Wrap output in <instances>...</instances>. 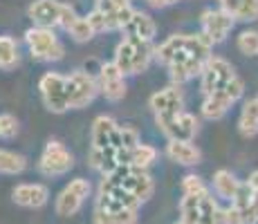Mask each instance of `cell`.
Instances as JSON below:
<instances>
[{"label": "cell", "instance_id": "1", "mask_svg": "<svg viewBox=\"0 0 258 224\" xmlns=\"http://www.w3.org/2000/svg\"><path fill=\"white\" fill-rule=\"evenodd\" d=\"M211 41L205 34H196V36H188V34H175V36L166 38L160 47H155V56L162 63H173L177 56L182 54H193V56L202 58V61H209L211 58Z\"/></svg>", "mask_w": 258, "mask_h": 224}, {"label": "cell", "instance_id": "2", "mask_svg": "<svg viewBox=\"0 0 258 224\" xmlns=\"http://www.w3.org/2000/svg\"><path fill=\"white\" fill-rule=\"evenodd\" d=\"M25 43H27L34 61H61L63 54H66V47L58 43L52 27H41V25H36V27L27 29Z\"/></svg>", "mask_w": 258, "mask_h": 224}, {"label": "cell", "instance_id": "3", "mask_svg": "<svg viewBox=\"0 0 258 224\" xmlns=\"http://www.w3.org/2000/svg\"><path fill=\"white\" fill-rule=\"evenodd\" d=\"M242 90H245L242 81L238 77H234L222 90H218V92L205 97V103H202V114H205L207 119H211V121L225 117L227 110H229L238 99L242 97Z\"/></svg>", "mask_w": 258, "mask_h": 224}, {"label": "cell", "instance_id": "4", "mask_svg": "<svg viewBox=\"0 0 258 224\" xmlns=\"http://www.w3.org/2000/svg\"><path fill=\"white\" fill-rule=\"evenodd\" d=\"M38 90H41L43 103H45L47 110H52V112L70 110V103H68V77H61L56 72L43 74Z\"/></svg>", "mask_w": 258, "mask_h": 224}, {"label": "cell", "instance_id": "5", "mask_svg": "<svg viewBox=\"0 0 258 224\" xmlns=\"http://www.w3.org/2000/svg\"><path fill=\"white\" fill-rule=\"evenodd\" d=\"M72 166H74L72 153L61 141H49L41 155V162H38V171L45 177H61L66 173H70Z\"/></svg>", "mask_w": 258, "mask_h": 224}, {"label": "cell", "instance_id": "6", "mask_svg": "<svg viewBox=\"0 0 258 224\" xmlns=\"http://www.w3.org/2000/svg\"><path fill=\"white\" fill-rule=\"evenodd\" d=\"M99 81L90 77L88 72H74L68 77V103L70 108H86L88 103L97 97L99 92Z\"/></svg>", "mask_w": 258, "mask_h": 224}, {"label": "cell", "instance_id": "7", "mask_svg": "<svg viewBox=\"0 0 258 224\" xmlns=\"http://www.w3.org/2000/svg\"><path fill=\"white\" fill-rule=\"evenodd\" d=\"M200 77H202V92H205V97H209V94L225 88L227 83L236 77V72L225 58L211 56L209 61L205 63V67H202Z\"/></svg>", "mask_w": 258, "mask_h": 224}, {"label": "cell", "instance_id": "8", "mask_svg": "<svg viewBox=\"0 0 258 224\" xmlns=\"http://www.w3.org/2000/svg\"><path fill=\"white\" fill-rule=\"evenodd\" d=\"M90 191H92V186H90V182H88L86 177L72 179V182L61 191V195L56 197V213L61 217L74 215V213L81 208L83 200L90 195Z\"/></svg>", "mask_w": 258, "mask_h": 224}, {"label": "cell", "instance_id": "9", "mask_svg": "<svg viewBox=\"0 0 258 224\" xmlns=\"http://www.w3.org/2000/svg\"><path fill=\"white\" fill-rule=\"evenodd\" d=\"M234 21L236 18L225 9H207V12H202L200 18L202 34L211 43H222L227 38V34L231 32V27H234Z\"/></svg>", "mask_w": 258, "mask_h": 224}, {"label": "cell", "instance_id": "10", "mask_svg": "<svg viewBox=\"0 0 258 224\" xmlns=\"http://www.w3.org/2000/svg\"><path fill=\"white\" fill-rule=\"evenodd\" d=\"M157 126H160V130L164 132L168 139H184V141H191L198 132V119L193 117V114L182 110L180 114H173V117L157 119Z\"/></svg>", "mask_w": 258, "mask_h": 224}, {"label": "cell", "instance_id": "11", "mask_svg": "<svg viewBox=\"0 0 258 224\" xmlns=\"http://www.w3.org/2000/svg\"><path fill=\"white\" fill-rule=\"evenodd\" d=\"M126 74L119 69L115 63H103L99 69V88H101L103 97L108 101H119V99L126 97V81H123Z\"/></svg>", "mask_w": 258, "mask_h": 224}, {"label": "cell", "instance_id": "12", "mask_svg": "<svg viewBox=\"0 0 258 224\" xmlns=\"http://www.w3.org/2000/svg\"><path fill=\"white\" fill-rule=\"evenodd\" d=\"M182 90L177 86L164 88L160 92H155L151 97V108L155 112V119H164V117H173V114H180L182 112Z\"/></svg>", "mask_w": 258, "mask_h": 224}, {"label": "cell", "instance_id": "13", "mask_svg": "<svg viewBox=\"0 0 258 224\" xmlns=\"http://www.w3.org/2000/svg\"><path fill=\"white\" fill-rule=\"evenodd\" d=\"M92 146L97 148H106V146H115L117 151L121 148V128L115 123V119L101 117L94 119L92 123Z\"/></svg>", "mask_w": 258, "mask_h": 224}, {"label": "cell", "instance_id": "14", "mask_svg": "<svg viewBox=\"0 0 258 224\" xmlns=\"http://www.w3.org/2000/svg\"><path fill=\"white\" fill-rule=\"evenodd\" d=\"M121 186L126 188V191H131L140 202H146L148 197L153 195V191H155V182H153V177L148 175L144 168H137V166L128 168Z\"/></svg>", "mask_w": 258, "mask_h": 224}, {"label": "cell", "instance_id": "15", "mask_svg": "<svg viewBox=\"0 0 258 224\" xmlns=\"http://www.w3.org/2000/svg\"><path fill=\"white\" fill-rule=\"evenodd\" d=\"M61 14H63V3L56 0H36L29 7V18L41 27H54L61 25Z\"/></svg>", "mask_w": 258, "mask_h": 224}, {"label": "cell", "instance_id": "16", "mask_svg": "<svg viewBox=\"0 0 258 224\" xmlns=\"http://www.w3.org/2000/svg\"><path fill=\"white\" fill-rule=\"evenodd\" d=\"M14 202L25 208H41L49 200V191L43 184H21L12 193Z\"/></svg>", "mask_w": 258, "mask_h": 224}, {"label": "cell", "instance_id": "17", "mask_svg": "<svg viewBox=\"0 0 258 224\" xmlns=\"http://www.w3.org/2000/svg\"><path fill=\"white\" fill-rule=\"evenodd\" d=\"M207 61H202V58L193 56V54H182V56H177L175 61L168 65V69H171V79L173 83H184L188 81V79L198 77V74H202V67H205Z\"/></svg>", "mask_w": 258, "mask_h": 224}, {"label": "cell", "instance_id": "18", "mask_svg": "<svg viewBox=\"0 0 258 224\" xmlns=\"http://www.w3.org/2000/svg\"><path fill=\"white\" fill-rule=\"evenodd\" d=\"M166 155L171 157L173 162L182 164V166H196L202 159L200 151H198L191 141H184V139H168Z\"/></svg>", "mask_w": 258, "mask_h": 224}, {"label": "cell", "instance_id": "19", "mask_svg": "<svg viewBox=\"0 0 258 224\" xmlns=\"http://www.w3.org/2000/svg\"><path fill=\"white\" fill-rule=\"evenodd\" d=\"M88 164L94 171H101L103 175L112 173L115 168H119V159H117V148L115 146H106V148H97L92 146L88 153Z\"/></svg>", "mask_w": 258, "mask_h": 224}, {"label": "cell", "instance_id": "20", "mask_svg": "<svg viewBox=\"0 0 258 224\" xmlns=\"http://www.w3.org/2000/svg\"><path fill=\"white\" fill-rule=\"evenodd\" d=\"M240 184L242 182H238L231 171H216V175H213V191H216L218 197H222V200L234 202L236 193L240 191Z\"/></svg>", "mask_w": 258, "mask_h": 224}, {"label": "cell", "instance_id": "21", "mask_svg": "<svg viewBox=\"0 0 258 224\" xmlns=\"http://www.w3.org/2000/svg\"><path fill=\"white\" fill-rule=\"evenodd\" d=\"M123 32L128 36H140V38H146V41H153L157 32V25L153 23V18L148 14H142V12H135L131 18V23L123 27Z\"/></svg>", "mask_w": 258, "mask_h": 224}, {"label": "cell", "instance_id": "22", "mask_svg": "<svg viewBox=\"0 0 258 224\" xmlns=\"http://www.w3.org/2000/svg\"><path fill=\"white\" fill-rule=\"evenodd\" d=\"M198 224H225V208L218 206L209 191L200 200V222Z\"/></svg>", "mask_w": 258, "mask_h": 224}, {"label": "cell", "instance_id": "23", "mask_svg": "<svg viewBox=\"0 0 258 224\" xmlns=\"http://www.w3.org/2000/svg\"><path fill=\"white\" fill-rule=\"evenodd\" d=\"M133 56H135V38L133 36H126L121 43L117 45L115 49V65L121 69L123 74H135L133 69Z\"/></svg>", "mask_w": 258, "mask_h": 224}, {"label": "cell", "instance_id": "24", "mask_svg": "<svg viewBox=\"0 0 258 224\" xmlns=\"http://www.w3.org/2000/svg\"><path fill=\"white\" fill-rule=\"evenodd\" d=\"M238 130L242 137H254L258 132V99H251L245 103L240 112V121H238Z\"/></svg>", "mask_w": 258, "mask_h": 224}, {"label": "cell", "instance_id": "25", "mask_svg": "<svg viewBox=\"0 0 258 224\" xmlns=\"http://www.w3.org/2000/svg\"><path fill=\"white\" fill-rule=\"evenodd\" d=\"M27 162H25L23 155L12 151H3L0 148V173H7V175H16V173H23Z\"/></svg>", "mask_w": 258, "mask_h": 224}, {"label": "cell", "instance_id": "26", "mask_svg": "<svg viewBox=\"0 0 258 224\" xmlns=\"http://www.w3.org/2000/svg\"><path fill=\"white\" fill-rule=\"evenodd\" d=\"M200 200H202V195H184L182 197V202H180L182 222H186V224L200 222Z\"/></svg>", "mask_w": 258, "mask_h": 224}, {"label": "cell", "instance_id": "27", "mask_svg": "<svg viewBox=\"0 0 258 224\" xmlns=\"http://www.w3.org/2000/svg\"><path fill=\"white\" fill-rule=\"evenodd\" d=\"M18 63V49L14 38L9 36H0V67L9 69Z\"/></svg>", "mask_w": 258, "mask_h": 224}, {"label": "cell", "instance_id": "28", "mask_svg": "<svg viewBox=\"0 0 258 224\" xmlns=\"http://www.w3.org/2000/svg\"><path fill=\"white\" fill-rule=\"evenodd\" d=\"M157 157V151L148 143H140V146L133 148V159H131V166H137V168H144L146 171Z\"/></svg>", "mask_w": 258, "mask_h": 224}, {"label": "cell", "instance_id": "29", "mask_svg": "<svg viewBox=\"0 0 258 224\" xmlns=\"http://www.w3.org/2000/svg\"><path fill=\"white\" fill-rule=\"evenodd\" d=\"M66 32L70 34L77 43H86V41H90V38L94 36V29H92V25L88 23V18H77V21H74Z\"/></svg>", "mask_w": 258, "mask_h": 224}, {"label": "cell", "instance_id": "30", "mask_svg": "<svg viewBox=\"0 0 258 224\" xmlns=\"http://www.w3.org/2000/svg\"><path fill=\"white\" fill-rule=\"evenodd\" d=\"M238 49H240L242 54H247V56H256L258 54V32H251V29L242 32L240 36H238Z\"/></svg>", "mask_w": 258, "mask_h": 224}, {"label": "cell", "instance_id": "31", "mask_svg": "<svg viewBox=\"0 0 258 224\" xmlns=\"http://www.w3.org/2000/svg\"><path fill=\"white\" fill-rule=\"evenodd\" d=\"M182 191H184V195H205L209 188L198 175H186L182 179Z\"/></svg>", "mask_w": 258, "mask_h": 224}, {"label": "cell", "instance_id": "32", "mask_svg": "<svg viewBox=\"0 0 258 224\" xmlns=\"http://www.w3.org/2000/svg\"><path fill=\"white\" fill-rule=\"evenodd\" d=\"M18 132V121L12 114H0V137L12 139Z\"/></svg>", "mask_w": 258, "mask_h": 224}, {"label": "cell", "instance_id": "33", "mask_svg": "<svg viewBox=\"0 0 258 224\" xmlns=\"http://www.w3.org/2000/svg\"><path fill=\"white\" fill-rule=\"evenodd\" d=\"M135 146H140V132L135 130V128H128V126H123L121 128V148H135Z\"/></svg>", "mask_w": 258, "mask_h": 224}, {"label": "cell", "instance_id": "34", "mask_svg": "<svg viewBox=\"0 0 258 224\" xmlns=\"http://www.w3.org/2000/svg\"><path fill=\"white\" fill-rule=\"evenodd\" d=\"M115 215V224H137V211L135 208H123L119 213H112Z\"/></svg>", "mask_w": 258, "mask_h": 224}, {"label": "cell", "instance_id": "35", "mask_svg": "<svg viewBox=\"0 0 258 224\" xmlns=\"http://www.w3.org/2000/svg\"><path fill=\"white\" fill-rule=\"evenodd\" d=\"M101 9H106V12H119V9H126L131 7V0H101V3H97Z\"/></svg>", "mask_w": 258, "mask_h": 224}, {"label": "cell", "instance_id": "36", "mask_svg": "<svg viewBox=\"0 0 258 224\" xmlns=\"http://www.w3.org/2000/svg\"><path fill=\"white\" fill-rule=\"evenodd\" d=\"M92 224H115V215L108 211H101V208H94Z\"/></svg>", "mask_w": 258, "mask_h": 224}, {"label": "cell", "instance_id": "37", "mask_svg": "<svg viewBox=\"0 0 258 224\" xmlns=\"http://www.w3.org/2000/svg\"><path fill=\"white\" fill-rule=\"evenodd\" d=\"M77 14H74V9L70 7V5H63V14H61V27L63 29H68V27H70V25L74 23V21H77Z\"/></svg>", "mask_w": 258, "mask_h": 224}, {"label": "cell", "instance_id": "38", "mask_svg": "<svg viewBox=\"0 0 258 224\" xmlns=\"http://www.w3.org/2000/svg\"><path fill=\"white\" fill-rule=\"evenodd\" d=\"M218 3H220V9H225V12H229L231 16H236V12L242 7L245 0H218Z\"/></svg>", "mask_w": 258, "mask_h": 224}, {"label": "cell", "instance_id": "39", "mask_svg": "<svg viewBox=\"0 0 258 224\" xmlns=\"http://www.w3.org/2000/svg\"><path fill=\"white\" fill-rule=\"evenodd\" d=\"M173 3H177V0H148V5H151V7H157V9L168 7V5H173Z\"/></svg>", "mask_w": 258, "mask_h": 224}, {"label": "cell", "instance_id": "40", "mask_svg": "<svg viewBox=\"0 0 258 224\" xmlns=\"http://www.w3.org/2000/svg\"><path fill=\"white\" fill-rule=\"evenodd\" d=\"M247 184H249V186H251V191H254V193H258V171H254V173H251V175H249V179H247Z\"/></svg>", "mask_w": 258, "mask_h": 224}, {"label": "cell", "instance_id": "41", "mask_svg": "<svg viewBox=\"0 0 258 224\" xmlns=\"http://www.w3.org/2000/svg\"><path fill=\"white\" fill-rule=\"evenodd\" d=\"M175 224H186V222H182V220H180V222H175Z\"/></svg>", "mask_w": 258, "mask_h": 224}, {"label": "cell", "instance_id": "42", "mask_svg": "<svg viewBox=\"0 0 258 224\" xmlns=\"http://www.w3.org/2000/svg\"><path fill=\"white\" fill-rule=\"evenodd\" d=\"M97 3H101V0H97Z\"/></svg>", "mask_w": 258, "mask_h": 224}]
</instances>
